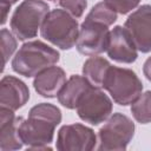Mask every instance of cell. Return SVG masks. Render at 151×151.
<instances>
[{
    "label": "cell",
    "instance_id": "obj_3",
    "mask_svg": "<svg viewBox=\"0 0 151 151\" xmlns=\"http://www.w3.org/2000/svg\"><path fill=\"white\" fill-rule=\"evenodd\" d=\"M40 34L54 46L61 50H70L78 40V21L65 9L50 11L42 22Z\"/></svg>",
    "mask_w": 151,
    "mask_h": 151
},
{
    "label": "cell",
    "instance_id": "obj_18",
    "mask_svg": "<svg viewBox=\"0 0 151 151\" xmlns=\"http://www.w3.org/2000/svg\"><path fill=\"white\" fill-rule=\"evenodd\" d=\"M85 19L100 22L106 26H111L117 20V12L113 11L105 1H100L92 7V9Z\"/></svg>",
    "mask_w": 151,
    "mask_h": 151
},
{
    "label": "cell",
    "instance_id": "obj_21",
    "mask_svg": "<svg viewBox=\"0 0 151 151\" xmlns=\"http://www.w3.org/2000/svg\"><path fill=\"white\" fill-rule=\"evenodd\" d=\"M104 1L119 14H126L131 12L140 2V0H104Z\"/></svg>",
    "mask_w": 151,
    "mask_h": 151
},
{
    "label": "cell",
    "instance_id": "obj_14",
    "mask_svg": "<svg viewBox=\"0 0 151 151\" xmlns=\"http://www.w3.org/2000/svg\"><path fill=\"white\" fill-rule=\"evenodd\" d=\"M20 118H15L14 111L1 107L0 109V149L2 151L18 150L22 146L19 136L18 126Z\"/></svg>",
    "mask_w": 151,
    "mask_h": 151
},
{
    "label": "cell",
    "instance_id": "obj_13",
    "mask_svg": "<svg viewBox=\"0 0 151 151\" xmlns=\"http://www.w3.org/2000/svg\"><path fill=\"white\" fill-rule=\"evenodd\" d=\"M66 83V73L59 66H50L38 76H35L33 86L34 90L45 98L58 97L60 90Z\"/></svg>",
    "mask_w": 151,
    "mask_h": 151
},
{
    "label": "cell",
    "instance_id": "obj_9",
    "mask_svg": "<svg viewBox=\"0 0 151 151\" xmlns=\"http://www.w3.org/2000/svg\"><path fill=\"white\" fill-rule=\"evenodd\" d=\"M96 144L97 137L92 129L83 124H70L60 127L55 146L59 151H90Z\"/></svg>",
    "mask_w": 151,
    "mask_h": 151
},
{
    "label": "cell",
    "instance_id": "obj_8",
    "mask_svg": "<svg viewBox=\"0 0 151 151\" xmlns=\"http://www.w3.org/2000/svg\"><path fill=\"white\" fill-rule=\"evenodd\" d=\"M109 35V26L85 19L79 28V35L76 47L78 52L84 55H98L106 51Z\"/></svg>",
    "mask_w": 151,
    "mask_h": 151
},
{
    "label": "cell",
    "instance_id": "obj_7",
    "mask_svg": "<svg viewBox=\"0 0 151 151\" xmlns=\"http://www.w3.org/2000/svg\"><path fill=\"white\" fill-rule=\"evenodd\" d=\"M80 119L92 125L104 123L112 112V101L99 87H92L85 93L77 106Z\"/></svg>",
    "mask_w": 151,
    "mask_h": 151
},
{
    "label": "cell",
    "instance_id": "obj_22",
    "mask_svg": "<svg viewBox=\"0 0 151 151\" xmlns=\"http://www.w3.org/2000/svg\"><path fill=\"white\" fill-rule=\"evenodd\" d=\"M11 5L6 4V2H0V9H1V25H4L7 20V14L9 12Z\"/></svg>",
    "mask_w": 151,
    "mask_h": 151
},
{
    "label": "cell",
    "instance_id": "obj_23",
    "mask_svg": "<svg viewBox=\"0 0 151 151\" xmlns=\"http://www.w3.org/2000/svg\"><path fill=\"white\" fill-rule=\"evenodd\" d=\"M143 73H144V76L146 77V79L151 81V57L147 58L146 61L144 63V66H143Z\"/></svg>",
    "mask_w": 151,
    "mask_h": 151
},
{
    "label": "cell",
    "instance_id": "obj_16",
    "mask_svg": "<svg viewBox=\"0 0 151 151\" xmlns=\"http://www.w3.org/2000/svg\"><path fill=\"white\" fill-rule=\"evenodd\" d=\"M110 66L111 64L105 58L93 55L84 63L83 74L94 87L103 88V83Z\"/></svg>",
    "mask_w": 151,
    "mask_h": 151
},
{
    "label": "cell",
    "instance_id": "obj_17",
    "mask_svg": "<svg viewBox=\"0 0 151 151\" xmlns=\"http://www.w3.org/2000/svg\"><path fill=\"white\" fill-rule=\"evenodd\" d=\"M133 118L140 124L151 123V91L142 93L131 105Z\"/></svg>",
    "mask_w": 151,
    "mask_h": 151
},
{
    "label": "cell",
    "instance_id": "obj_5",
    "mask_svg": "<svg viewBox=\"0 0 151 151\" xmlns=\"http://www.w3.org/2000/svg\"><path fill=\"white\" fill-rule=\"evenodd\" d=\"M103 88L111 94L117 104L126 106L142 94L143 84L132 70L111 65L104 79Z\"/></svg>",
    "mask_w": 151,
    "mask_h": 151
},
{
    "label": "cell",
    "instance_id": "obj_19",
    "mask_svg": "<svg viewBox=\"0 0 151 151\" xmlns=\"http://www.w3.org/2000/svg\"><path fill=\"white\" fill-rule=\"evenodd\" d=\"M0 38H1V53H2V67L6 65V63L8 61L9 57H12V54L14 53L15 48H17V40L13 35L12 32H9L7 28H2L1 33H0Z\"/></svg>",
    "mask_w": 151,
    "mask_h": 151
},
{
    "label": "cell",
    "instance_id": "obj_24",
    "mask_svg": "<svg viewBox=\"0 0 151 151\" xmlns=\"http://www.w3.org/2000/svg\"><path fill=\"white\" fill-rule=\"evenodd\" d=\"M18 0H0V2H6V4H8V5H12V4H14V2H17Z\"/></svg>",
    "mask_w": 151,
    "mask_h": 151
},
{
    "label": "cell",
    "instance_id": "obj_20",
    "mask_svg": "<svg viewBox=\"0 0 151 151\" xmlns=\"http://www.w3.org/2000/svg\"><path fill=\"white\" fill-rule=\"evenodd\" d=\"M59 5L74 18H80L86 9V0H59Z\"/></svg>",
    "mask_w": 151,
    "mask_h": 151
},
{
    "label": "cell",
    "instance_id": "obj_15",
    "mask_svg": "<svg viewBox=\"0 0 151 151\" xmlns=\"http://www.w3.org/2000/svg\"><path fill=\"white\" fill-rule=\"evenodd\" d=\"M93 85L84 76H71L58 94L59 103L66 109H77L79 101Z\"/></svg>",
    "mask_w": 151,
    "mask_h": 151
},
{
    "label": "cell",
    "instance_id": "obj_11",
    "mask_svg": "<svg viewBox=\"0 0 151 151\" xmlns=\"http://www.w3.org/2000/svg\"><path fill=\"white\" fill-rule=\"evenodd\" d=\"M106 52L112 60L123 64H131L138 57V50L132 35L122 26H116L110 31Z\"/></svg>",
    "mask_w": 151,
    "mask_h": 151
},
{
    "label": "cell",
    "instance_id": "obj_1",
    "mask_svg": "<svg viewBox=\"0 0 151 151\" xmlns=\"http://www.w3.org/2000/svg\"><path fill=\"white\" fill-rule=\"evenodd\" d=\"M61 122L60 110L50 103H40L29 110L27 119L20 118L18 131L21 142L29 149H50L54 130Z\"/></svg>",
    "mask_w": 151,
    "mask_h": 151
},
{
    "label": "cell",
    "instance_id": "obj_12",
    "mask_svg": "<svg viewBox=\"0 0 151 151\" xmlns=\"http://www.w3.org/2000/svg\"><path fill=\"white\" fill-rule=\"evenodd\" d=\"M29 99L27 85L13 76H5L0 81V105L1 107L17 111Z\"/></svg>",
    "mask_w": 151,
    "mask_h": 151
},
{
    "label": "cell",
    "instance_id": "obj_10",
    "mask_svg": "<svg viewBox=\"0 0 151 151\" xmlns=\"http://www.w3.org/2000/svg\"><path fill=\"white\" fill-rule=\"evenodd\" d=\"M142 53L151 51V6L143 5L136 9L125 21L124 26Z\"/></svg>",
    "mask_w": 151,
    "mask_h": 151
},
{
    "label": "cell",
    "instance_id": "obj_2",
    "mask_svg": "<svg viewBox=\"0 0 151 151\" xmlns=\"http://www.w3.org/2000/svg\"><path fill=\"white\" fill-rule=\"evenodd\" d=\"M60 54L57 50L40 40L25 42L12 60V68L26 78L35 77L44 70L57 64Z\"/></svg>",
    "mask_w": 151,
    "mask_h": 151
},
{
    "label": "cell",
    "instance_id": "obj_6",
    "mask_svg": "<svg viewBox=\"0 0 151 151\" xmlns=\"http://www.w3.org/2000/svg\"><path fill=\"white\" fill-rule=\"evenodd\" d=\"M133 134V122L120 112L113 113L98 132V150H125Z\"/></svg>",
    "mask_w": 151,
    "mask_h": 151
},
{
    "label": "cell",
    "instance_id": "obj_4",
    "mask_svg": "<svg viewBox=\"0 0 151 151\" xmlns=\"http://www.w3.org/2000/svg\"><path fill=\"white\" fill-rule=\"evenodd\" d=\"M50 7L42 0H24L11 18V29L19 40L34 38L41 28Z\"/></svg>",
    "mask_w": 151,
    "mask_h": 151
}]
</instances>
